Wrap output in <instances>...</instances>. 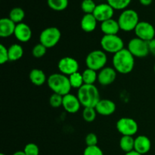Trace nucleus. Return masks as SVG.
Returning a JSON list of instances; mask_svg holds the SVG:
<instances>
[{
    "label": "nucleus",
    "mask_w": 155,
    "mask_h": 155,
    "mask_svg": "<svg viewBox=\"0 0 155 155\" xmlns=\"http://www.w3.org/2000/svg\"><path fill=\"white\" fill-rule=\"evenodd\" d=\"M113 68L121 74H128L133 71L135 66V57L127 48L114 54L112 58Z\"/></svg>",
    "instance_id": "obj_1"
},
{
    "label": "nucleus",
    "mask_w": 155,
    "mask_h": 155,
    "mask_svg": "<svg viewBox=\"0 0 155 155\" xmlns=\"http://www.w3.org/2000/svg\"><path fill=\"white\" fill-rule=\"evenodd\" d=\"M77 97L84 107H95L101 100L98 88L93 85L84 84L78 89Z\"/></svg>",
    "instance_id": "obj_2"
},
{
    "label": "nucleus",
    "mask_w": 155,
    "mask_h": 155,
    "mask_svg": "<svg viewBox=\"0 0 155 155\" xmlns=\"http://www.w3.org/2000/svg\"><path fill=\"white\" fill-rule=\"evenodd\" d=\"M47 84L53 93L58 94L62 96L69 94L72 89L69 77L61 73L51 74L47 80Z\"/></svg>",
    "instance_id": "obj_3"
},
{
    "label": "nucleus",
    "mask_w": 155,
    "mask_h": 155,
    "mask_svg": "<svg viewBox=\"0 0 155 155\" xmlns=\"http://www.w3.org/2000/svg\"><path fill=\"white\" fill-rule=\"evenodd\" d=\"M120 30L124 32H131L135 30L139 23V17L137 12L133 9H125L118 18Z\"/></svg>",
    "instance_id": "obj_4"
},
{
    "label": "nucleus",
    "mask_w": 155,
    "mask_h": 155,
    "mask_svg": "<svg viewBox=\"0 0 155 155\" xmlns=\"http://www.w3.org/2000/svg\"><path fill=\"white\" fill-rule=\"evenodd\" d=\"M100 45L105 52L116 54L124 48V42L117 35H104L100 41Z\"/></svg>",
    "instance_id": "obj_5"
},
{
    "label": "nucleus",
    "mask_w": 155,
    "mask_h": 155,
    "mask_svg": "<svg viewBox=\"0 0 155 155\" xmlns=\"http://www.w3.org/2000/svg\"><path fill=\"white\" fill-rule=\"evenodd\" d=\"M107 61V54L103 50H94L90 51L86 58V64L87 68L95 71H101L105 68Z\"/></svg>",
    "instance_id": "obj_6"
},
{
    "label": "nucleus",
    "mask_w": 155,
    "mask_h": 155,
    "mask_svg": "<svg viewBox=\"0 0 155 155\" xmlns=\"http://www.w3.org/2000/svg\"><path fill=\"white\" fill-rule=\"evenodd\" d=\"M61 33L55 27H50L44 29L39 35V43L45 45L47 48L55 46L60 41Z\"/></svg>",
    "instance_id": "obj_7"
},
{
    "label": "nucleus",
    "mask_w": 155,
    "mask_h": 155,
    "mask_svg": "<svg viewBox=\"0 0 155 155\" xmlns=\"http://www.w3.org/2000/svg\"><path fill=\"white\" fill-rule=\"evenodd\" d=\"M127 49L136 58H145L150 54L148 42L137 37L130 39Z\"/></svg>",
    "instance_id": "obj_8"
},
{
    "label": "nucleus",
    "mask_w": 155,
    "mask_h": 155,
    "mask_svg": "<svg viewBox=\"0 0 155 155\" xmlns=\"http://www.w3.org/2000/svg\"><path fill=\"white\" fill-rule=\"evenodd\" d=\"M117 130L122 136H133L137 133L139 126L134 119L130 117H122L116 124Z\"/></svg>",
    "instance_id": "obj_9"
},
{
    "label": "nucleus",
    "mask_w": 155,
    "mask_h": 155,
    "mask_svg": "<svg viewBox=\"0 0 155 155\" xmlns=\"http://www.w3.org/2000/svg\"><path fill=\"white\" fill-rule=\"evenodd\" d=\"M134 31L136 37L146 42L155 39L154 27L147 21H139Z\"/></svg>",
    "instance_id": "obj_10"
},
{
    "label": "nucleus",
    "mask_w": 155,
    "mask_h": 155,
    "mask_svg": "<svg viewBox=\"0 0 155 155\" xmlns=\"http://www.w3.org/2000/svg\"><path fill=\"white\" fill-rule=\"evenodd\" d=\"M58 68L61 74L66 76H71L78 72L80 64L75 58L71 57H64L59 60Z\"/></svg>",
    "instance_id": "obj_11"
},
{
    "label": "nucleus",
    "mask_w": 155,
    "mask_h": 155,
    "mask_svg": "<svg viewBox=\"0 0 155 155\" xmlns=\"http://www.w3.org/2000/svg\"><path fill=\"white\" fill-rule=\"evenodd\" d=\"M114 9L107 3H101L97 5L93 12V15L97 21L101 23L111 19L114 16Z\"/></svg>",
    "instance_id": "obj_12"
},
{
    "label": "nucleus",
    "mask_w": 155,
    "mask_h": 155,
    "mask_svg": "<svg viewBox=\"0 0 155 155\" xmlns=\"http://www.w3.org/2000/svg\"><path fill=\"white\" fill-rule=\"evenodd\" d=\"M117 71L114 68L105 67L98 74V82L103 86L112 84L117 78Z\"/></svg>",
    "instance_id": "obj_13"
},
{
    "label": "nucleus",
    "mask_w": 155,
    "mask_h": 155,
    "mask_svg": "<svg viewBox=\"0 0 155 155\" xmlns=\"http://www.w3.org/2000/svg\"><path fill=\"white\" fill-rule=\"evenodd\" d=\"M81 103L79 100L77 95L74 94H68V95L63 96V103L62 107L67 111L70 114H75L80 110L81 107Z\"/></svg>",
    "instance_id": "obj_14"
},
{
    "label": "nucleus",
    "mask_w": 155,
    "mask_h": 155,
    "mask_svg": "<svg viewBox=\"0 0 155 155\" xmlns=\"http://www.w3.org/2000/svg\"><path fill=\"white\" fill-rule=\"evenodd\" d=\"M95 108L98 114L107 117L114 113L116 110V104L111 100L101 99Z\"/></svg>",
    "instance_id": "obj_15"
},
{
    "label": "nucleus",
    "mask_w": 155,
    "mask_h": 155,
    "mask_svg": "<svg viewBox=\"0 0 155 155\" xmlns=\"http://www.w3.org/2000/svg\"><path fill=\"white\" fill-rule=\"evenodd\" d=\"M14 35L20 42H27L32 37V30L25 23H20L16 25Z\"/></svg>",
    "instance_id": "obj_16"
},
{
    "label": "nucleus",
    "mask_w": 155,
    "mask_h": 155,
    "mask_svg": "<svg viewBox=\"0 0 155 155\" xmlns=\"http://www.w3.org/2000/svg\"><path fill=\"white\" fill-rule=\"evenodd\" d=\"M151 148V142L148 137L142 135L135 138L134 151L143 155L149 152Z\"/></svg>",
    "instance_id": "obj_17"
},
{
    "label": "nucleus",
    "mask_w": 155,
    "mask_h": 155,
    "mask_svg": "<svg viewBox=\"0 0 155 155\" xmlns=\"http://www.w3.org/2000/svg\"><path fill=\"white\" fill-rule=\"evenodd\" d=\"M17 24L9 18H2L0 20V36L8 38L14 35Z\"/></svg>",
    "instance_id": "obj_18"
},
{
    "label": "nucleus",
    "mask_w": 155,
    "mask_h": 155,
    "mask_svg": "<svg viewBox=\"0 0 155 155\" xmlns=\"http://www.w3.org/2000/svg\"><path fill=\"white\" fill-rule=\"evenodd\" d=\"M100 29L104 35H117L118 32L120 30V27L118 24V21L111 18L101 22Z\"/></svg>",
    "instance_id": "obj_19"
},
{
    "label": "nucleus",
    "mask_w": 155,
    "mask_h": 155,
    "mask_svg": "<svg viewBox=\"0 0 155 155\" xmlns=\"http://www.w3.org/2000/svg\"><path fill=\"white\" fill-rule=\"evenodd\" d=\"M97 22L93 14H85L80 21V27L86 33H92L96 29Z\"/></svg>",
    "instance_id": "obj_20"
},
{
    "label": "nucleus",
    "mask_w": 155,
    "mask_h": 155,
    "mask_svg": "<svg viewBox=\"0 0 155 155\" xmlns=\"http://www.w3.org/2000/svg\"><path fill=\"white\" fill-rule=\"evenodd\" d=\"M29 78L30 82L36 86H41L47 82V77L44 71L41 69L35 68L30 72Z\"/></svg>",
    "instance_id": "obj_21"
},
{
    "label": "nucleus",
    "mask_w": 155,
    "mask_h": 155,
    "mask_svg": "<svg viewBox=\"0 0 155 155\" xmlns=\"http://www.w3.org/2000/svg\"><path fill=\"white\" fill-rule=\"evenodd\" d=\"M9 61H16L20 60L24 55V48L20 44L15 43L8 48Z\"/></svg>",
    "instance_id": "obj_22"
},
{
    "label": "nucleus",
    "mask_w": 155,
    "mask_h": 155,
    "mask_svg": "<svg viewBox=\"0 0 155 155\" xmlns=\"http://www.w3.org/2000/svg\"><path fill=\"white\" fill-rule=\"evenodd\" d=\"M135 139L133 136H123L120 140V147L125 153L130 152L134 150Z\"/></svg>",
    "instance_id": "obj_23"
},
{
    "label": "nucleus",
    "mask_w": 155,
    "mask_h": 155,
    "mask_svg": "<svg viewBox=\"0 0 155 155\" xmlns=\"http://www.w3.org/2000/svg\"><path fill=\"white\" fill-rule=\"evenodd\" d=\"M8 18L16 24H20L25 18V12L21 8L15 7L10 11Z\"/></svg>",
    "instance_id": "obj_24"
},
{
    "label": "nucleus",
    "mask_w": 155,
    "mask_h": 155,
    "mask_svg": "<svg viewBox=\"0 0 155 155\" xmlns=\"http://www.w3.org/2000/svg\"><path fill=\"white\" fill-rule=\"evenodd\" d=\"M82 75H83L84 84L93 85L98 80L97 71L89 69V68H86V70H84L82 73Z\"/></svg>",
    "instance_id": "obj_25"
},
{
    "label": "nucleus",
    "mask_w": 155,
    "mask_h": 155,
    "mask_svg": "<svg viewBox=\"0 0 155 155\" xmlns=\"http://www.w3.org/2000/svg\"><path fill=\"white\" fill-rule=\"evenodd\" d=\"M48 7L56 12L65 10L68 6V0H47Z\"/></svg>",
    "instance_id": "obj_26"
},
{
    "label": "nucleus",
    "mask_w": 155,
    "mask_h": 155,
    "mask_svg": "<svg viewBox=\"0 0 155 155\" xmlns=\"http://www.w3.org/2000/svg\"><path fill=\"white\" fill-rule=\"evenodd\" d=\"M69 80L71 86L74 89H80L84 85V81H83V75L80 72H77L72 75L69 76Z\"/></svg>",
    "instance_id": "obj_27"
},
{
    "label": "nucleus",
    "mask_w": 155,
    "mask_h": 155,
    "mask_svg": "<svg viewBox=\"0 0 155 155\" xmlns=\"http://www.w3.org/2000/svg\"><path fill=\"white\" fill-rule=\"evenodd\" d=\"M132 0H107V4L110 5L114 10H125Z\"/></svg>",
    "instance_id": "obj_28"
},
{
    "label": "nucleus",
    "mask_w": 155,
    "mask_h": 155,
    "mask_svg": "<svg viewBox=\"0 0 155 155\" xmlns=\"http://www.w3.org/2000/svg\"><path fill=\"white\" fill-rule=\"evenodd\" d=\"M97 111L95 107H84L83 110V118L86 122L92 123L95 120Z\"/></svg>",
    "instance_id": "obj_29"
},
{
    "label": "nucleus",
    "mask_w": 155,
    "mask_h": 155,
    "mask_svg": "<svg viewBox=\"0 0 155 155\" xmlns=\"http://www.w3.org/2000/svg\"><path fill=\"white\" fill-rule=\"evenodd\" d=\"M96 6L93 0H83L81 3V9L85 14H93Z\"/></svg>",
    "instance_id": "obj_30"
},
{
    "label": "nucleus",
    "mask_w": 155,
    "mask_h": 155,
    "mask_svg": "<svg viewBox=\"0 0 155 155\" xmlns=\"http://www.w3.org/2000/svg\"><path fill=\"white\" fill-rule=\"evenodd\" d=\"M46 47L42 44L39 43L33 46V49H32V54H33V57L36 58H40L46 54Z\"/></svg>",
    "instance_id": "obj_31"
},
{
    "label": "nucleus",
    "mask_w": 155,
    "mask_h": 155,
    "mask_svg": "<svg viewBox=\"0 0 155 155\" xmlns=\"http://www.w3.org/2000/svg\"><path fill=\"white\" fill-rule=\"evenodd\" d=\"M63 103V96L58 94L53 93L49 98V104L54 108H58V107L62 106Z\"/></svg>",
    "instance_id": "obj_32"
},
{
    "label": "nucleus",
    "mask_w": 155,
    "mask_h": 155,
    "mask_svg": "<svg viewBox=\"0 0 155 155\" xmlns=\"http://www.w3.org/2000/svg\"><path fill=\"white\" fill-rule=\"evenodd\" d=\"M24 153L27 155H39V148L35 143H28L26 145L24 149Z\"/></svg>",
    "instance_id": "obj_33"
},
{
    "label": "nucleus",
    "mask_w": 155,
    "mask_h": 155,
    "mask_svg": "<svg viewBox=\"0 0 155 155\" xmlns=\"http://www.w3.org/2000/svg\"><path fill=\"white\" fill-rule=\"evenodd\" d=\"M83 155H104L103 151L98 146H86L83 151Z\"/></svg>",
    "instance_id": "obj_34"
},
{
    "label": "nucleus",
    "mask_w": 155,
    "mask_h": 155,
    "mask_svg": "<svg viewBox=\"0 0 155 155\" xmlns=\"http://www.w3.org/2000/svg\"><path fill=\"white\" fill-rule=\"evenodd\" d=\"M85 142L86 146H95L98 144V136L94 133H90L86 135Z\"/></svg>",
    "instance_id": "obj_35"
},
{
    "label": "nucleus",
    "mask_w": 155,
    "mask_h": 155,
    "mask_svg": "<svg viewBox=\"0 0 155 155\" xmlns=\"http://www.w3.org/2000/svg\"><path fill=\"white\" fill-rule=\"evenodd\" d=\"M8 61H9L8 48L4 45L1 44L0 45V64H4Z\"/></svg>",
    "instance_id": "obj_36"
},
{
    "label": "nucleus",
    "mask_w": 155,
    "mask_h": 155,
    "mask_svg": "<svg viewBox=\"0 0 155 155\" xmlns=\"http://www.w3.org/2000/svg\"><path fill=\"white\" fill-rule=\"evenodd\" d=\"M148 46H149L150 54L155 57V39L148 42Z\"/></svg>",
    "instance_id": "obj_37"
},
{
    "label": "nucleus",
    "mask_w": 155,
    "mask_h": 155,
    "mask_svg": "<svg viewBox=\"0 0 155 155\" xmlns=\"http://www.w3.org/2000/svg\"><path fill=\"white\" fill-rule=\"evenodd\" d=\"M153 0H139V2L144 6H148L152 3Z\"/></svg>",
    "instance_id": "obj_38"
},
{
    "label": "nucleus",
    "mask_w": 155,
    "mask_h": 155,
    "mask_svg": "<svg viewBox=\"0 0 155 155\" xmlns=\"http://www.w3.org/2000/svg\"><path fill=\"white\" fill-rule=\"evenodd\" d=\"M125 155H142V154H139V153H138L137 151H134V150H133V151H130V152L126 153Z\"/></svg>",
    "instance_id": "obj_39"
},
{
    "label": "nucleus",
    "mask_w": 155,
    "mask_h": 155,
    "mask_svg": "<svg viewBox=\"0 0 155 155\" xmlns=\"http://www.w3.org/2000/svg\"><path fill=\"white\" fill-rule=\"evenodd\" d=\"M12 155H27V154L24 153V151H16V152L14 153Z\"/></svg>",
    "instance_id": "obj_40"
},
{
    "label": "nucleus",
    "mask_w": 155,
    "mask_h": 155,
    "mask_svg": "<svg viewBox=\"0 0 155 155\" xmlns=\"http://www.w3.org/2000/svg\"><path fill=\"white\" fill-rule=\"evenodd\" d=\"M154 74H155V64H154Z\"/></svg>",
    "instance_id": "obj_41"
},
{
    "label": "nucleus",
    "mask_w": 155,
    "mask_h": 155,
    "mask_svg": "<svg viewBox=\"0 0 155 155\" xmlns=\"http://www.w3.org/2000/svg\"><path fill=\"white\" fill-rule=\"evenodd\" d=\"M0 155H6V154H3V153H2V154H0Z\"/></svg>",
    "instance_id": "obj_42"
}]
</instances>
